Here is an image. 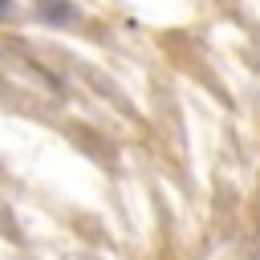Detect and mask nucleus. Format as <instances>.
<instances>
[{"label":"nucleus","instance_id":"f257e3e1","mask_svg":"<svg viewBox=\"0 0 260 260\" xmlns=\"http://www.w3.org/2000/svg\"><path fill=\"white\" fill-rule=\"evenodd\" d=\"M8 8H12V0H0V20L8 16Z\"/></svg>","mask_w":260,"mask_h":260}]
</instances>
